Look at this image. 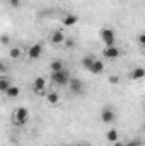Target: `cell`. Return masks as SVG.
<instances>
[{"instance_id":"obj_25","label":"cell","mask_w":145,"mask_h":146,"mask_svg":"<svg viewBox=\"0 0 145 146\" xmlns=\"http://www.w3.org/2000/svg\"><path fill=\"white\" fill-rule=\"evenodd\" d=\"M0 41H2V44H9V36H5V34H3V36L0 37Z\"/></svg>"},{"instance_id":"obj_19","label":"cell","mask_w":145,"mask_h":146,"mask_svg":"<svg viewBox=\"0 0 145 146\" xmlns=\"http://www.w3.org/2000/svg\"><path fill=\"white\" fill-rule=\"evenodd\" d=\"M21 54H22V53H21V49H19V48H12V49L9 51V56H10L12 60H19V58H21Z\"/></svg>"},{"instance_id":"obj_17","label":"cell","mask_w":145,"mask_h":146,"mask_svg":"<svg viewBox=\"0 0 145 146\" xmlns=\"http://www.w3.org/2000/svg\"><path fill=\"white\" fill-rule=\"evenodd\" d=\"M46 100H48V104L56 106V104H58V100H60V95H58L56 92H50V94L46 95Z\"/></svg>"},{"instance_id":"obj_16","label":"cell","mask_w":145,"mask_h":146,"mask_svg":"<svg viewBox=\"0 0 145 146\" xmlns=\"http://www.w3.org/2000/svg\"><path fill=\"white\" fill-rule=\"evenodd\" d=\"M19 92H21V90H19V87L12 85V87H10L7 92H5V97H7V99H15V97L19 95Z\"/></svg>"},{"instance_id":"obj_18","label":"cell","mask_w":145,"mask_h":146,"mask_svg":"<svg viewBox=\"0 0 145 146\" xmlns=\"http://www.w3.org/2000/svg\"><path fill=\"white\" fill-rule=\"evenodd\" d=\"M106 138H108V141H111V143H116L118 141V131L116 129H109L108 133H106Z\"/></svg>"},{"instance_id":"obj_28","label":"cell","mask_w":145,"mask_h":146,"mask_svg":"<svg viewBox=\"0 0 145 146\" xmlns=\"http://www.w3.org/2000/svg\"><path fill=\"white\" fill-rule=\"evenodd\" d=\"M125 146H126V145H125Z\"/></svg>"},{"instance_id":"obj_13","label":"cell","mask_w":145,"mask_h":146,"mask_svg":"<svg viewBox=\"0 0 145 146\" xmlns=\"http://www.w3.org/2000/svg\"><path fill=\"white\" fill-rule=\"evenodd\" d=\"M10 87H12L10 80H9L7 76H2V78H0V92H2V94H5Z\"/></svg>"},{"instance_id":"obj_6","label":"cell","mask_w":145,"mask_h":146,"mask_svg":"<svg viewBox=\"0 0 145 146\" xmlns=\"http://www.w3.org/2000/svg\"><path fill=\"white\" fill-rule=\"evenodd\" d=\"M41 53H43V42H36V44H33V46L29 48L28 58H29V60H38V58L41 56Z\"/></svg>"},{"instance_id":"obj_9","label":"cell","mask_w":145,"mask_h":146,"mask_svg":"<svg viewBox=\"0 0 145 146\" xmlns=\"http://www.w3.org/2000/svg\"><path fill=\"white\" fill-rule=\"evenodd\" d=\"M89 72L94 73V75H101V73L104 72V63H103L101 60H96V61H94V65H92V68H91Z\"/></svg>"},{"instance_id":"obj_10","label":"cell","mask_w":145,"mask_h":146,"mask_svg":"<svg viewBox=\"0 0 145 146\" xmlns=\"http://www.w3.org/2000/svg\"><path fill=\"white\" fill-rule=\"evenodd\" d=\"M63 26H73V24H77L79 22V17L75 15V14H67L65 17H63Z\"/></svg>"},{"instance_id":"obj_5","label":"cell","mask_w":145,"mask_h":146,"mask_svg":"<svg viewBox=\"0 0 145 146\" xmlns=\"http://www.w3.org/2000/svg\"><path fill=\"white\" fill-rule=\"evenodd\" d=\"M44 88H46V80L43 76H38L33 82V90L36 95H44Z\"/></svg>"},{"instance_id":"obj_14","label":"cell","mask_w":145,"mask_h":146,"mask_svg":"<svg viewBox=\"0 0 145 146\" xmlns=\"http://www.w3.org/2000/svg\"><path fill=\"white\" fill-rule=\"evenodd\" d=\"M94 61H96V58L89 54V56H85V58L82 60V66H84L85 70H91V68H92V65H94Z\"/></svg>"},{"instance_id":"obj_2","label":"cell","mask_w":145,"mask_h":146,"mask_svg":"<svg viewBox=\"0 0 145 146\" xmlns=\"http://www.w3.org/2000/svg\"><path fill=\"white\" fill-rule=\"evenodd\" d=\"M14 119H15V124L17 126H24L28 124V119H29V110L26 107H17L14 112Z\"/></svg>"},{"instance_id":"obj_4","label":"cell","mask_w":145,"mask_h":146,"mask_svg":"<svg viewBox=\"0 0 145 146\" xmlns=\"http://www.w3.org/2000/svg\"><path fill=\"white\" fill-rule=\"evenodd\" d=\"M103 56L106 60H116V58L121 56V49H118L116 46H106L103 49Z\"/></svg>"},{"instance_id":"obj_27","label":"cell","mask_w":145,"mask_h":146,"mask_svg":"<svg viewBox=\"0 0 145 146\" xmlns=\"http://www.w3.org/2000/svg\"><path fill=\"white\" fill-rule=\"evenodd\" d=\"M144 48H145V46H144Z\"/></svg>"},{"instance_id":"obj_11","label":"cell","mask_w":145,"mask_h":146,"mask_svg":"<svg viewBox=\"0 0 145 146\" xmlns=\"http://www.w3.org/2000/svg\"><path fill=\"white\" fill-rule=\"evenodd\" d=\"M51 42H53V44H62V42H65L63 33H62V31H55V33L51 34Z\"/></svg>"},{"instance_id":"obj_24","label":"cell","mask_w":145,"mask_h":146,"mask_svg":"<svg viewBox=\"0 0 145 146\" xmlns=\"http://www.w3.org/2000/svg\"><path fill=\"white\" fill-rule=\"evenodd\" d=\"M9 2H10L12 7H19V5H21V0H9Z\"/></svg>"},{"instance_id":"obj_15","label":"cell","mask_w":145,"mask_h":146,"mask_svg":"<svg viewBox=\"0 0 145 146\" xmlns=\"http://www.w3.org/2000/svg\"><path fill=\"white\" fill-rule=\"evenodd\" d=\"M50 70H51V72H62V70H65V68H63V63H62L60 60H53V61L50 63Z\"/></svg>"},{"instance_id":"obj_22","label":"cell","mask_w":145,"mask_h":146,"mask_svg":"<svg viewBox=\"0 0 145 146\" xmlns=\"http://www.w3.org/2000/svg\"><path fill=\"white\" fill-rule=\"evenodd\" d=\"M126 146H142V141H138V139H133V141H130Z\"/></svg>"},{"instance_id":"obj_8","label":"cell","mask_w":145,"mask_h":146,"mask_svg":"<svg viewBox=\"0 0 145 146\" xmlns=\"http://www.w3.org/2000/svg\"><path fill=\"white\" fill-rule=\"evenodd\" d=\"M101 121H103L104 124H111V122L114 121V112H113V109L104 107V109L101 110Z\"/></svg>"},{"instance_id":"obj_3","label":"cell","mask_w":145,"mask_h":146,"mask_svg":"<svg viewBox=\"0 0 145 146\" xmlns=\"http://www.w3.org/2000/svg\"><path fill=\"white\" fill-rule=\"evenodd\" d=\"M99 36L103 39V42L106 44V46H114V33L108 29V27H103L101 31H99Z\"/></svg>"},{"instance_id":"obj_21","label":"cell","mask_w":145,"mask_h":146,"mask_svg":"<svg viewBox=\"0 0 145 146\" xmlns=\"http://www.w3.org/2000/svg\"><path fill=\"white\" fill-rule=\"evenodd\" d=\"M109 83H111V85H118V83H119V78H118L116 75H111V76H109Z\"/></svg>"},{"instance_id":"obj_12","label":"cell","mask_w":145,"mask_h":146,"mask_svg":"<svg viewBox=\"0 0 145 146\" xmlns=\"http://www.w3.org/2000/svg\"><path fill=\"white\" fill-rule=\"evenodd\" d=\"M145 76V68H133L132 73H130V78L132 80H140Z\"/></svg>"},{"instance_id":"obj_1","label":"cell","mask_w":145,"mask_h":146,"mask_svg":"<svg viewBox=\"0 0 145 146\" xmlns=\"http://www.w3.org/2000/svg\"><path fill=\"white\" fill-rule=\"evenodd\" d=\"M51 82H53L55 85H60V87L68 85V82H70V75H68L67 70H62V72H51Z\"/></svg>"},{"instance_id":"obj_26","label":"cell","mask_w":145,"mask_h":146,"mask_svg":"<svg viewBox=\"0 0 145 146\" xmlns=\"http://www.w3.org/2000/svg\"><path fill=\"white\" fill-rule=\"evenodd\" d=\"M77 146H89V145H84V143H82V145H77Z\"/></svg>"},{"instance_id":"obj_23","label":"cell","mask_w":145,"mask_h":146,"mask_svg":"<svg viewBox=\"0 0 145 146\" xmlns=\"http://www.w3.org/2000/svg\"><path fill=\"white\" fill-rule=\"evenodd\" d=\"M138 42H140L142 46H145V33H144V34H140V36H138Z\"/></svg>"},{"instance_id":"obj_7","label":"cell","mask_w":145,"mask_h":146,"mask_svg":"<svg viewBox=\"0 0 145 146\" xmlns=\"http://www.w3.org/2000/svg\"><path fill=\"white\" fill-rule=\"evenodd\" d=\"M68 88H70L72 94H82L84 85H82V82H80L79 78H70V82H68Z\"/></svg>"},{"instance_id":"obj_20","label":"cell","mask_w":145,"mask_h":146,"mask_svg":"<svg viewBox=\"0 0 145 146\" xmlns=\"http://www.w3.org/2000/svg\"><path fill=\"white\" fill-rule=\"evenodd\" d=\"M63 44H65V48H73V46H75V41H73L72 37H68V39H65Z\"/></svg>"}]
</instances>
